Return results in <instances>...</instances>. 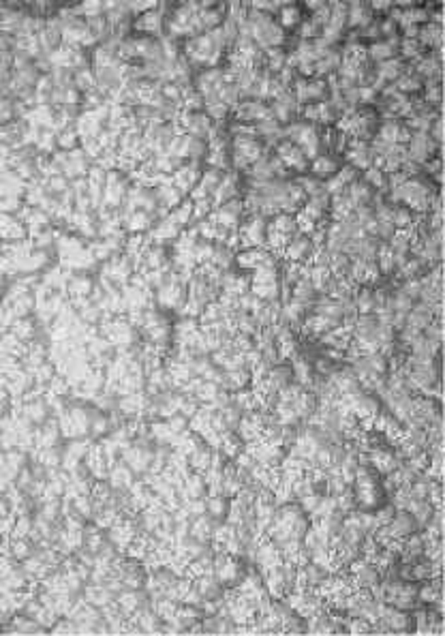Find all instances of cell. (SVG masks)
Masks as SVG:
<instances>
[{
	"instance_id": "cell-1",
	"label": "cell",
	"mask_w": 445,
	"mask_h": 636,
	"mask_svg": "<svg viewBox=\"0 0 445 636\" xmlns=\"http://www.w3.org/2000/svg\"><path fill=\"white\" fill-rule=\"evenodd\" d=\"M430 197H432L430 180L418 176V178H409L401 189L389 193V204L405 206L411 212H426L430 210V201H432Z\"/></svg>"
},
{
	"instance_id": "cell-2",
	"label": "cell",
	"mask_w": 445,
	"mask_h": 636,
	"mask_svg": "<svg viewBox=\"0 0 445 636\" xmlns=\"http://www.w3.org/2000/svg\"><path fill=\"white\" fill-rule=\"evenodd\" d=\"M283 139H289L292 144H296L308 161L317 154H321V135L317 131V125H311L306 120H294L289 125L283 127Z\"/></svg>"
},
{
	"instance_id": "cell-3",
	"label": "cell",
	"mask_w": 445,
	"mask_h": 636,
	"mask_svg": "<svg viewBox=\"0 0 445 636\" xmlns=\"http://www.w3.org/2000/svg\"><path fill=\"white\" fill-rule=\"evenodd\" d=\"M234 163L242 170H249L253 163H257L259 158L265 154V146L261 139L255 135H236L234 139Z\"/></svg>"
},
{
	"instance_id": "cell-4",
	"label": "cell",
	"mask_w": 445,
	"mask_h": 636,
	"mask_svg": "<svg viewBox=\"0 0 445 636\" xmlns=\"http://www.w3.org/2000/svg\"><path fill=\"white\" fill-rule=\"evenodd\" d=\"M274 156L285 166V170H287L289 174L302 176V174L308 172V158H306L304 152H302L296 144H292L289 139H281V142L276 144V154H274Z\"/></svg>"
},
{
	"instance_id": "cell-5",
	"label": "cell",
	"mask_w": 445,
	"mask_h": 636,
	"mask_svg": "<svg viewBox=\"0 0 445 636\" xmlns=\"http://www.w3.org/2000/svg\"><path fill=\"white\" fill-rule=\"evenodd\" d=\"M411 135H413L411 129L405 125V120H399V118H383V120H379L377 133H375V137L381 139V142H387V144H403V146L409 144Z\"/></svg>"
},
{
	"instance_id": "cell-6",
	"label": "cell",
	"mask_w": 445,
	"mask_h": 636,
	"mask_svg": "<svg viewBox=\"0 0 445 636\" xmlns=\"http://www.w3.org/2000/svg\"><path fill=\"white\" fill-rule=\"evenodd\" d=\"M302 108H300V103L296 101V96H294V92L292 90H285L283 94H278L274 101H272V105H270V112H272V118L278 123V125H289V123H294V118H296V114L300 112Z\"/></svg>"
},
{
	"instance_id": "cell-7",
	"label": "cell",
	"mask_w": 445,
	"mask_h": 636,
	"mask_svg": "<svg viewBox=\"0 0 445 636\" xmlns=\"http://www.w3.org/2000/svg\"><path fill=\"white\" fill-rule=\"evenodd\" d=\"M437 152H439V144L428 133H413L407 144V158H411V161L420 166H424Z\"/></svg>"
},
{
	"instance_id": "cell-8",
	"label": "cell",
	"mask_w": 445,
	"mask_h": 636,
	"mask_svg": "<svg viewBox=\"0 0 445 636\" xmlns=\"http://www.w3.org/2000/svg\"><path fill=\"white\" fill-rule=\"evenodd\" d=\"M347 158V166L356 168L358 172H366L368 168H372L375 154L370 148V142H362V139H349L347 150L343 152Z\"/></svg>"
},
{
	"instance_id": "cell-9",
	"label": "cell",
	"mask_w": 445,
	"mask_h": 636,
	"mask_svg": "<svg viewBox=\"0 0 445 636\" xmlns=\"http://www.w3.org/2000/svg\"><path fill=\"white\" fill-rule=\"evenodd\" d=\"M302 116L306 123L311 125H332L337 123L341 118V114L334 110V105L325 99V101H319V103H311V105H304L302 108Z\"/></svg>"
},
{
	"instance_id": "cell-10",
	"label": "cell",
	"mask_w": 445,
	"mask_h": 636,
	"mask_svg": "<svg viewBox=\"0 0 445 636\" xmlns=\"http://www.w3.org/2000/svg\"><path fill=\"white\" fill-rule=\"evenodd\" d=\"M236 118L242 120V123H261V120H268L272 118V112H270V105H265L263 101L259 99H249V101H240L236 105Z\"/></svg>"
},
{
	"instance_id": "cell-11",
	"label": "cell",
	"mask_w": 445,
	"mask_h": 636,
	"mask_svg": "<svg viewBox=\"0 0 445 636\" xmlns=\"http://www.w3.org/2000/svg\"><path fill=\"white\" fill-rule=\"evenodd\" d=\"M399 45H401V35L389 37V39H377V41H372L370 45H366L368 61L375 63V65H379L383 61L394 58L399 54Z\"/></svg>"
},
{
	"instance_id": "cell-12",
	"label": "cell",
	"mask_w": 445,
	"mask_h": 636,
	"mask_svg": "<svg viewBox=\"0 0 445 636\" xmlns=\"http://www.w3.org/2000/svg\"><path fill=\"white\" fill-rule=\"evenodd\" d=\"M415 529H418V520L407 510L396 512L394 518L389 520V525H385V532L389 538H407V536L415 534Z\"/></svg>"
},
{
	"instance_id": "cell-13",
	"label": "cell",
	"mask_w": 445,
	"mask_h": 636,
	"mask_svg": "<svg viewBox=\"0 0 445 636\" xmlns=\"http://www.w3.org/2000/svg\"><path fill=\"white\" fill-rule=\"evenodd\" d=\"M315 251H317V249H315V244L311 242V238L304 236V234H298V236H294L292 242L285 247L283 255H285L289 261H294V263H304V261H308V259L313 257Z\"/></svg>"
},
{
	"instance_id": "cell-14",
	"label": "cell",
	"mask_w": 445,
	"mask_h": 636,
	"mask_svg": "<svg viewBox=\"0 0 445 636\" xmlns=\"http://www.w3.org/2000/svg\"><path fill=\"white\" fill-rule=\"evenodd\" d=\"M339 168H341L339 158L334 156L332 152H321V154H317L313 161L308 163L311 176H315L319 180H327L330 176H334V174L339 172Z\"/></svg>"
},
{
	"instance_id": "cell-15",
	"label": "cell",
	"mask_w": 445,
	"mask_h": 636,
	"mask_svg": "<svg viewBox=\"0 0 445 636\" xmlns=\"http://www.w3.org/2000/svg\"><path fill=\"white\" fill-rule=\"evenodd\" d=\"M407 69H409V65H407L401 56H394V58H389V61H383V63L375 65L372 73H375V77H379L383 84H394Z\"/></svg>"
},
{
	"instance_id": "cell-16",
	"label": "cell",
	"mask_w": 445,
	"mask_h": 636,
	"mask_svg": "<svg viewBox=\"0 0 445 636\" xmlns=\"http://www.w3.org/2000/svg\"><path fill=\"white\" fill-rule=\"evenodd\" d=\"M244 242L251 247H263L265 244V234H268V219L261 215H251V219L246 221L244 230Z\"/></svg>"
},
{
	"instance_id": "cell-17",
	"label": "cell",
	"mask_w": 445,
	"mask_h": 636,
	"mask_svg": "<svg viewBox=\"0 0 445 636\" xmlns=\"http://www.w3.org/2000/svg\"><path fill=\"white\" fill-rule=\"evenodd\" d=\"M274 261V255L261 247H251L246 251H242L238 255V263L244 268V270H257L261 266H265V263H272Z\"/></svg>"
},
{
	"instance_id": "cell-18",
	"label": "cell",
	"mask_w": 445,
	"mask_h": 636,
	"mask_svg": "<svg viewBox=\"0 0 445 636\" xmlns=\"http://www.w3.org/2000/svg\"><path fill=\"white\" fill-rule=\"evenodd\" d=\"M345 195L349 197V201L353 204V208H360V206H372V201H375V197L379 193H375V189L368 182H364L362 178H358V180H353L347 187Z\"/></svg>"
},
{
	"instance_id": "cell-19",
	"label": "cell",
	"mask_w": 445,
	"mask_h": 636,
	"mask_svg": "<svg viewBox=\"0 0 445 636\" xmlns=\"http://www.w3.org/2000/svg\"><path fill=\"white\" fill-rule=\"evenodd\" d=\"M375 13L370 11L368 3H349L347 5V26L353 30H360L372 22Z\"/></svg>"
},
{
	"instance_id": "cell-20",
	"label": "cell",
	"mask_w": 445,
	"mask_h": 636,
	"mask_svg": "<svg viewBox=\"0 0 445 636\" xmlns=\"http://www.w3.org/2000/svg\"><path fill=\"white\" fill-rule=\"evenodd\" d=\"M242 210H244V204H242L240 199H230V201H225V204H222V206L218 208V212H216V221L222 223L225 227H236V225L240 223Z\"/></svg>"
},
{
	"instance_id": "cell-21",
	"label": "cell",
	"mask_w": 445,
	"mask_h": 636,
	"mask_svg": "<svg viewBox=\"0 0 445 636\" xmlns=\"http://www.w3.org/2000/svg\"><path fill=\"white\" fill-rule=\"evenodd\" d=\"M441 37H443V30L439 24H432V22H426L420 26V35H418V41L428 49V51H434V49H441Z\"/></svg>"
},
{
	"instance_id": "cell-22",
	"label": "cell",
	"mask_w": 445,
	"mask_h": 636,
	"mask_svg": "<svg viewBox=\"0 0 445 636\" xmlns=\"http://www.w3.org/2000/svg\"><path fill=\"white\" fill-rule=\"evenodd\" d=\"M394 88H396L401 94L411 96V94H415V92H420V90L424 88V77H420V75L413 71V67H409V69L394 82Z\"/></svg>"
},
{
	"instance_id": "cell-23",
	"label": "cell",
	"mask_w": 445,
	"mask_h": 636,
	"mask_svg": "<svg viewBox=\"0 0 445 636\" xmlns=\"http://www.w3.org/2000/svg\"><path fill=\"white\" fill-rule=\"evenodd\" d=\"M399 51H401V58L407 63V61H411L413 65L415 63H420L424 56H426V47L418 41V39H403L401 37V45H399Z\"/></svg>"
},
{
	"instance_id": "cell-24",
	"label": "cell",
	"mask_w": 445,
	"mask_h": 636,
	"mask_svg": "<svg viewBox=\"0 0 445 636\" xmlns=\"http://www.w3.org/2000/svg\"><path fill=\"white\" fill-rule=\"evenodd\" d=\"M255 135L257 137H263L268 144H278L283 139V125H278L274 118H268V120H261L255 125Z\"/></svg>"
},
{
	"instance_id": "cell-25",
	"label": "cell",
	"mask_w": 445,
	"mask_h": 636,
	"mask_svg": "<svg viewBox=\"0 0 445 636\" xmlns=\"http://www.w3.org/2000/svg\"><path fill=\"white\" fill-rule=\"evenodd\" d=\"M292 380H294V368L292 366H285V364H281V366H274L270 373H268V386L274 390V392H278L281 388H285L287 384H292Z\"/></svg>"
},
{
	"instance_id": "cell-26",
	"label": "cell",
	"mask_w": 445,
	"mask_h": 636,
	"mask_svg": "<svg viewBox=\"0 0 445 636\" xmlns=\"http://www.w3.org/2000/svg\"><path fill=\"white\" fill-rule=\"evenodd\" d=\"M302 20H304L302 9H300L298 5H294V3H285L283 9L278 11V24H281L283 30H285V28H296V26H300Z\"/></svg>"
},
{
	"instance_id": "cell-27",
	"label": "cell",
	"mask_w": 445,
	"mask_h": 636,
	"mask_svg": "<svg viewBox=\"0 0 445 636\" xmlns=\"http://www.w3.org/2000/svg\"><path fill=\"white\" fill-rule=\"evenodd\" d=\"M292 407H294V411H296V416L302 420V418H308L311 413H315V409H317V397L313 394V392H300L298 397H296V401L292 403Z\"/></svg>"
},
{
	"instance_id": "cell-28",
	"label": "cell",
	"mask_w": 445,
	"mask_h": 636,
	"mask_svg": "<svg viewBox=\"0 0 445 636\" xmlns=\"http://www.w3.org/2000/svg\"><path fill=\"white\" fill-rule=\"evenodd\" d=\"M263 56H265L263 63H268V71H270V73L276 75L281 69H285L287 54H285V49H283V47H270V49L263 51Z\"/></svg>"
},
{
	"instance_id": "cell-29",
	"label": "cell",
	"mask_w": 445,
	"mask_h": 636,
	"mask_svg": "<svg viewBox=\"0 0 445 636\" xmlns=\"http://www.w3.org/2000/svg\"><path fill=\"white\" fill-rule=\"evenodd\" d=\"M360 178H362L364 182H368V185L375 189V193L387 191V174L381 172V170H377V168H368Z\"/></svg>"
},
{
	"instance_id": "cell-30",
	"label": "cell",
	"mask_w": 445,
	"mask_h": 636,
	"mask_svg": "<svg viewBox=\"0 0 445 636\" xmlns=\"http://www.w3.org/2000/svg\"><path fill=\"white\" fill-rule=\"evenodd\" d=\"M356 308L360 315H368V313H375V292L368 289V287H362L356 296Z\"/></svg>"
},
{
	"instance_id": "cell-31",
	"label": "cell",
	"mask_w": 445,
	"mask_h": 636,
	"mask_svg": "<svg viewBox=\"0 0 445 636\" xmlns=\"http://www.w3.org/2000/svg\"><path fill=\"white\" fill-rule=\"evenodd\" d=\"M296 182H298V187L306 193V197H313V195H319V193L325 191V189H323V180H319V178H315V176L302 174V176L296 178Z\"/></svg>"
},
{
	"instance_id": "cell-32",
	"label": "cell",
	"mask_w": 445,
	"mask_h": 636,
	"mask_svg": "<svg viewBox=\"0 0 445 636\" xmlns=\"http://www.w3.org/2000/svg\"><path fill=\"white\" fill-rule=\"evenodd\" d=\"M321 26L317 22H313L311 18H304L300 22V41H315L321 37Z\"/></svg>"
},
{
	"instance_id": "cell-33",
	"label": "cell",
	"mask_w": 445,
	"mask_h": 636,
	"mask_svg": "<svg viewBox=\"0 0 445 636\" xmlns=\"http://www.w3.org/2000/svg\"><path fill=\"white\" fill-rule=\"evenodd\" d=\"M394 514H396V508H394V506H383V508H377V514H375L377 527H385V525H389V520L394 518Z\"/></svg>"
},
{
	"instance_id": "cell-34",
	"label": "cell",
	"mask_w": 445,
	"mask_h": 636,
	"mask_svg": "<svg viewBox=\"0 0 445 636\" xmlns=\"http://www.w3.org/2000/svg\"><path fill=\"white\" fill-rule=\"evenodd\" d=\"M139 26H142V30H156V28L161 26V15L154 13V11H150V13H146V15L142 18Z\"/></svg>"
},
{
	"instance_id": "cell-35",
	"label": "cell",
	"mask_w": 445,
	"mask_h": 636,
	"mask_svg": "<svg viewBox=\"0 0 445 636\" xmlns=\"http://www.w3.org/2000/svg\"><path fill=\"white\" fill-rule=\"evenodd\" d=\"M383 9H394L392 3H370V11H383Z\"/></svg>"
}]
</instances>
